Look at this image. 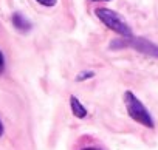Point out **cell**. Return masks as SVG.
I'll return each instance as SVG.
<instances>
[{"label": "cell", "instance_id": "cell-1", "mask_svg": "<svg viewBox=\"0 0 158 150\" xmlns=\"http://www.w3.org/2000/svg\"><path fill=\"white\" fill-rule=\"evenodd\" d=\"M124 104H126V108H127L129 116L135 122H138V124H141L144 127L153 128L155 124H153V119H152L150 113L147 111V108L144 107V104L132 91H126L124 93Z\"/></svg>", "mask_w": 158, "mask_h": 150}, {"label": "cell", "instance_id": "cell-2", "mask_svg": "<svg viewBox=\"0 0 158 150\" xmlns=\"http://www.w3.org/2000/svg\"><path fill=\"white\" fill-rule=\"evenodd\" d=\"M95 14H96V17H98L107 28H110L112 31L118 33L119 36H123V37H126V39L132 37V30H130V26L126 23V20H124L118 13H115V11H112V10H109V8H98V10H95Z\"/></svg>", "mask_w": 158, "mask_h": 150}, {"label": "cell", "instance_id": "cell-3", "mask_svg": "<svg viewBox=\"0 0 158 150\" xmlns=\"http://www.w3.org/2000/svg\"><path fill=\"white\" fill-rule=\"evenodd\" d=\"M124 47H132L133 50L143 53V54H147V56H153V57H158V45L152 43L150 40L147 39H143V37H129V39H116L110 43V48L113 50H118V48H124Z\"/></svg>", "mask_w": 158, "mask_h": 150}, {"label": "cell", "instance_id": "cell-4", "mask_svg": "<svg viewBox=\"0 0 158 150\" xmlns=\"http://www.w3.org/2000/svg\"><path fill=\"white\" fill-rule=\"evenodd\" d=\"M11 22H13L14 28L19 30L20 33H27V31L31 30V23H30V20L25 19L20 13H14L13 17H11Z\"/></svg>", "mask_w": 158, "mask_h": 150}, {"label": "cell", "instance_id": "cell-5", "mask_svg": "<svg viewBox=\"0 0 158 150\" xmlns=\"http://www.w3.org/2000/svg\"><path fill=\"white\" fill-rule=\"evenodd\" d=\"M70 107H71V113L79 118V119H82L87 116V108L79 102V99L76 96H70Z\"/></svg>", "mask_w": 158, "mask_h": 150}, {"label": "cell", "instance_id": "cell-6", "mask_svg": "<svg viewBox=\"0 0 158 150\" xmlns=\"http://www.w3.org/2000/svg\"><path fill=\"white\" fill-rule=\"evenodd\" d=\"M92 78H95V71H81L76 76V81L82 82V81H87V79H92Z\"/></svg>", "mask_w": 158, "mask_h": 150}, {"label": "cell", "instance_id": "cell-7", "mask_svg": "<svg viewBox=\"0 0 158 150\" xmlns=\"http://www.w3.org/2000/svg\"><path fill=\"white\" fill-rule=\"evenodd\" d=\"M36 2L40 3V5H44V6H54L57 0H36Z\"/></svg>", "mask_w": 158, "mask_h": 150}, {"label": "cell", "instance_id": "cell-8", "mask_svg": "<svg viewBox=\"0 0 158 150\" xmlns=\"http://www.w3.org/2000/svg\"><path fill=\"white\" fill-rule=\"evenodd\" d=\"M3 70H5V57H3V53L0 51V74L3 73Z\"/></svg>", "mask_w": 158, "mask_h": 150}, {"label": "cell", "instance_id": "cell-9", "mask_svg": "<svg viewBox=\"0 0 158 150\" xmlns=\"http://www.w3.org/2000/svg\"><path fill=\"white\" fill-rule=\"evenodd\" d=\"M3 135V124H2V121H0V136Z\"/></svg>", "mask_w": 158, "mask_h": 150}, {"label": "cell", "instance_id": "cell-10", "mask_svg": "<svg viewBox=\"0 0 158 150\" xmlns=\"http://www.w3.org/2000/svg\"><path fill=\"white\" fill-rule=\"evenodd\" d=\"M82 150H99V148H95V147H85V148H82Z\"/></svg>", "mask_w": 158, "mask_h": 150}, {"label": "cell", "instance_id": "cell-11", "mask_svg": "<svg viewBox=\"0 0 158 150\" xmlns=\"http://www.w3.org/2000/svg\"><path fill=\"white\" fill-rule=\"evenodd\" d=\"M93 2H99V0H93ZM102 2H109V0H102Z\"/></svg>", "mask_w": 158, "mask_h": 150}]
</instances>
